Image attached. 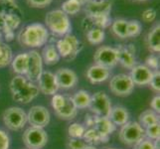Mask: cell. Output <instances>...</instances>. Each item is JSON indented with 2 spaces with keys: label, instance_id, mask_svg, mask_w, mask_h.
I'll use <instances>...</instances> for the list:
<instances>
[{
  "label": "cell",
  "instance_id": "6da1fadb",
  "mask_svg": "<svg viewBox=\"0 0 160 149\" xmlns=\"http://www.w3.org/2000/svg\"><path fill=\"white\" fill-rule=\"evenodd\" d=\"M10 92L12 98L19 103L27 104L39 96L38 86L29 81L25 76L16 75L10 82Z\"/></svg>",
  "mask_w": 160,
  "mask_h": 149
},
{
  "label": "cell",
  "instance_id": "7a4b0ae2",
  "mask_svg": "<svg viewBox=\"0 0 160 149\" xmlns=\"http://www.w3.org/2000/svg\"><path fill=\"white\" fill-rule=\"evenodd\" d=\"M18 41L22 46L28 48H40L49 41V31L40 23H32L25 26L18 35Z\"/></svg>",
  "mask_w": 160,
  "mask_h": 149
},
{
  "label": "cell",
  "instance_id": "3957f363",
  "mask_svg": "<svg viewBox=\"0 0 160 149\" xmlns=\"http://www.w3.org/2000/svg\"><path fill=\"white\" fill-rule=\"evenodd\" d=\"M45 24L46 28L57 36L64 37L70 34L72 31V24L69 16L61 9L49 11L45 17Z\"/></svg>",
  "mask_w": 160,
  "mask_h": 149
},
{
  "label": "cell",
  "instance_id": "277c9868",
  "mask_svg": "<svg viewBox=\"0 0 160 149\" xmlns=\"http://www.w3.org/2000/svg\"><path fill=\"white\" fill-rule=\"evenodd\" d=\"M118 137L124 145L134 148L141 140L145 138L144 128L137 121H128L121 126Z\"/></svg>",
  "mask_w": 160,
  "mask_h": 149
},
{
  "label": "cell",
  "instance_id": "5b68a950",
  "mask_svg": "<svg viewBox=\"0 0 160 149\" xmlns=\"http://www.w3.org/2000/svg\"><path fill=\"white\" fill-rule=\"evenodd\" d=\"M55 46L57 48L60 57L68 61L74 60L82 48L80 40L71 33L64 36L62 39L58 40Z\"/></svg>",
  "mask_w": 160,
  "mask_h": 149
},
{
  "label": "cell",
  "instance_id": "8992f818",
  "mask_svg": "<svg viewBox=\"0 0 160 149\" xmlns=\"http://www.w3.org/2000/svg\"><path fill=\"white\" fill-rule=\"evenodd\" d=\"M3 123L12 131H19L27 123V112L19 107H11L4 110L2 115Z\"/></svg>",
  "mask_w": 160,
  "mask_h": 149
},
{
  "label": "cell",
  "instance_id": "52a82bcc",
  "mask_svg": "<svg viewBox=\"0 0 160 149\" xmlns=\"http://www.w3.org/2000/svg\"><path fill=\"white\" fill-rule=\"evenodd\" d=\"M22 140L27 149H43L48 143V134L44 128L30 126L24 131Z\"/></svg>",
  "mask_w": 160,
  "mask_h": 149
},
{
  "label": "cell",
  "instance_id": "ba28073f",
  "mask_svg": "<svg viewBox=\"0 0 160 149\" xmlns=\"http://www.w3.org/2000/svg\"><path fill=\"white\" fill-rule=\"evenodd\" d=\"M134 84L128 74L114 75L109 81V91L114 96L125 97L130 96L134 90Z\"/></svg>",
  "mask_w": 160,
  "mask_h": 149
},
{
  "label": "cell",
  "instance_id": "9c48e42d",
  "mask_svg": "<svg viewBox=\"0 0 160 149\" xmlns=\"http://www.w3.org/2000/svg\"><path fill=\"white\" fill-rule=\"evenodd\" d=\"M89 108L92 113L97 117H108L112 108V101L104 92H97L92 96V102Z\"/></svg>",
  "mask_w": 160,
  "mask_h": 149
},
{
  "label": "cell",
  "instance_id": "30bf717a",
  "mask_svg": "<svg viewBox=\"0 0 160 149\" xmlns=\"http://www.w3.org/2000/svg\"><path fill=\"white\" fill-rule=\"evenodd\" d=\"M95 64L112 69L118 64V56L117 48L109 46H102L98 48L93 55Z\"/></svg>",
  "mask_w": 160,
  "mask_h": 149
},
{
  "label": "cell",
  "instance_id": "8fae6325",
  "mask_svg": "<svg viewBox=\"0 0 160 149\" xmlns=\"http://www.w3.org/2000/svg\"><path fill=\"white\" fill-rule=\"evenodd\" d=\"M50 112L43 106L32 107L27 112V122L34 127L44 128L50 123Z\"/></svg>",
  "mask_w": 160,
  "mask_h": 149
},
{
  "label": "cell",
  "instance_id": "7c38bea8",
  "mask_svg": "<svg viewBox=\"0 0 160 149\" xmlns=\"http://www.w3.org/2000/svg\"><path fill=\"white\" fill-rule=\"evenodd\" d=\"M28 53V69L25 77L33 82H37L44 72L43 60L41 54L36 50H31Z\"/></svg>",
  "mask_w": 160,
  "mask_h": 149
},
{
  "label": "cell",
  "instance_id": "4fadbf2b",
  "mask_svg": "<svg viewBox=\"0 0 160 149\" xmlns=\"http://www.w3.org/2000/svg\"><path fill=\"white\" fill-rule=\"evenodd\" d=\"M55 78L59 90H71L78 84V76L73 70L68 68L59 69L55 73Z\"/></svg>",
  "mask_w": 160,
  "mask_h": 149
},
{
  "label": "cell",
  "instance_id": "5bb4252c",
  "mask_svg": "<svg viewBox=\"0 0 160 149\" xmlns=\"http://www.w3.org/2000/svg\"><path fill=\"white\" fill-rule=\"evenodd\" d=\"M37 86L40 92L46 96H54L59 91L55 74L50 71L43 72L40 79L37 82Z\"/></svg>",
  "mask_w": 160,
  "mask_h": 149
},
{
  "label": "cell",
  "instance_id": "9a60e30c",
  "mask_svg": "<svg viewBox=\"0 0 160 149\" xmlns=\"http://www.w3.org/2000/svg\"><path fill=\"white\" fill-rule=\"evenodd\" d=\"M129 76L134 86L144 87L149 85L153 76V71L145 65H135L130 70Z\"/></svg>",
  "mask_w": 160,
  "mask_h": 149
},
{
  "label": "cell",
  "instance_id": "2e32d148",
  "mask_svg": "<svg viewBox=\"0 0 160 149\" xmlns=\"http://www.w3.org/2000/svg\"><path fill=\"white\" fill-rule=\"evenodd\" d=\"M117 48L118 63L125 69L131 70L136 65L135 47L132 44L129 45H118Z\"/></svg>",
  "mask_w": 160,
  "mask_h": 149
},
{
  "label": "cell",
  "instance_id": "e0dca14e",
  "mask_svg": "<svg viewBox=\"0 0 160 149\" xmlns=\"http://www.w3.org/2000/svg\"><path fill=\"white\" fill-rule=\"evenodd\" d=\"M87 79L92 85L102 84L110 77V69L102 67L101 65H92L87 70Z\"/></svg>",
  "mask_w": 160,
  "mask_h": 149
},
{
  "label": "cell",
  "instance_id": "ac0fdd59",
  "mask_svg": "<svg viewBox=\"0 0 160 149\" xmlns=\"http://www.w3.org/2000/svg\"><path fill=\"white\" fill-rule=\"evenodd\" d=\"M112 2L109 0H91L85 5V12L89 16L109 15Z\"/></svg>",
  "mask_w": 160,
  "mask_h": 149
},
{
  "label": "cell",
  "instance_id": "d6986e66",
  "mask_svg": "<svg viewBox=\"0 0 160 149\" xmlns=\"http://www.w3.org/2000/svg\"><path fill=\"white\" fill-rule=\"evenodd\" d=\"M112 18L110 15H100V16H89L87 15L82 22V29L89 31L92 28L106 29L112 25Z\"/></svg>",
  "mask_w": 160,
  "mask_h": 149
},
{
  "label": "cell",
  "instance_id": "ffe728a7",
  "mask_svg": "<svg viewBox=\"0 0 160 149\" xmlns=\"http://www.w3.org/2000/svg\"><path fill=\"white\" fill-rule=\"evenodd\" d=\"M93 128L102 136V143H107L109 139V136L117 129V126L110 121L108 117H101L96 115V122Z\"/></svg>",
  "mask_w": 160,
  "mask_h": 149
},
{
  "label": "cell",
  "instance_id": "44dd1931",
  "mask_svg": "<svg viewBox=\"0 0 160 149\" xmlns=\"http://www.w3.org/2000/svg\"><path fill=\"white\" fill-rule=\"evenodd\" d=\"M108 118L115 126H122L129 121V112L124 107L114 106L112 108Z\"/></svg>",
  "mask_w": 160,
  "mask_h": 149
},
{
  "label": "cell",
  "instance_id": "7402d4cb",
  "mask_svg": "<svg viewBox=\"0 0 160 149\" xmlns=\"http://www.w3.org/2000/svg\"><path fill=\"white\" fill-rule=\"evenodd\" d=\"M78 108L75 107V104L72 101V97H69V96H66V103L65 106L57 110V112H55L56 115L61 118V119H64V120H73L75 119V117H77V114H78Z\"/></svg>",
  "mask_w": 160,
  "mask_h": 149
},
{
  "label": "cell",
  "instance_id": "603a6c76",
  "mask_svg": "<svg viewBox=\"0 0 160 149\" xmlns=\"http://www.w3.org/2000/svg\"><path fill=\"white\" fill-rule=\"evenodd\" d=\"M147 48L153 53L160 52V24L154 25L146 36Z\"/></svg>",
  "mask_w": 160,
  "mask_h": 149
},
{
  "label": "cell",
  "instance_id": "cb8c5ba5",
  "mask_svg": "<svg viewBox=\"0 0 160 149\" xmlns=\"http://www.w3.org/2000/svg\"><path fill=\"white\" fill-rule=\"evenodd\" d=\"M41 57L43 60V63H45L48 66L56 65L61 59L60 55L57 51V48L54 44H48V45L44 46Z\"/></svg>",
  "mask_w": 160,
  "mask_h": 149
},
{
  "label": "cell",
  "instance_id": "d4e9b609",
  "mask_svg": "<svg viewBox=\"0 0 160 149\" xmlns=\"http://www.w3.org/2000/svg\"><path fill=\"white\" fill-rule=\"evenodd\" d=\"M11 67L16 75L25 76L28 69V53H21L13 58Z\"/></svg>",
  "mask_w": 160,
  "mask_h": 149
},
{
  "label": "cell",
  "instance_id": "484cf974",
  "mask_svg": "<svg viewBox=\"0 0 160 149\" xmlns=\"http://www.w3.org/2000/svg\"><path fill=\"white\" fill-rule=\"evenodd\" d=\"M72 97L75 107L78 109H86L89 108L92 102V95L85 90L78 91Z\"/></svg>",
  "mask_w": 160,
  "mask_h": 149
},
{
  "label": "cell",
  "instance_id": "4316f807",
  "mask_svg": "<svg viewBox=\"0 0 160 149\" xmlns=\"http://www.w3.org/2000/svg\"><path fill=\"white\" fill-rule=\"evenodd\" d=\"M143 128L153 125L155 123H159V113L155 112L152 109H146L139 114L138 121H137Z\"/></svg>",
  "mask_w": 160,
  "mask_h": 149
},
{
  "label": "cell",
  "instance_id": "83f0119b",
  "mask_svg": "<svg viewBox=\"0 0 160 149\" xmlns=\"http://www.w3.org/2000/svg\"><path fill=\"white\" fill-rule=\"evenodd\" d=\"M128 21L119 18V19H115L112 22V31L113 34L120 38V39H126L128 38Z\"/></svg>",
  "mask_w": 160,
  "mask_h": 149
},
{
  "label": "cell",
  "instance_id": "f1b7e54d",
  "mask_svg": "<svg viewBox=\"0 0 160 149\" xmlns=\"http://www.w3.org/2000/svg\"><path fill=\"white\" fill-rule=\"evenodd\" d=\"M13 60V52L12 49L7 44L2 43L0 44V69L6 68Z\"/></svg>",
  "mask_w": 160,
  "mask_h": 149
},
{
  "label": "cell",
  "instance_id": "f546056e",
  "mask_svg": "<svg viewBox=\"0 0 160 149\" xmlns=\"http://www.w3.org/2000/svg\"><path fill=\"white\" fill-rule=\"evenodd\" d=\"M106 33L102 29L100 28H92L87 31V39L92 45H100L104 40Z\"/></svg>",
  "mask_w": 160,
  "mask_h": 149
},
{
  "label": "cell",
  "instance_id": "4dcf8cb0",
  "mask_svg": "<svg viewBox=\"0 0 160 149\" xmlns=\"http://www.w3.org/2000/svg\"><path fill=\"white\" fill-rule=\"evenodd\" d=\"M82 139L85 140V142L88 145H92V146H96L98 144L102 143V136L93 127L86 129L85 134L82 136Z\"/></svg>",
  "mask_w": 160,
  "mask_h": 149
},
{
  "label": "cell",
  "instance_id": "1f68e13d",
  "mask_svg": "<svg viewBox=\"0 0 160 149\" xmlns=\"http://www.w3.org/2000/svg\"><path fill=\"white\" fill-rule=\"evenodd\" d=\"M4 13V18H5V28L14 31L17 29L20 23H21V18L16 12H3Z\"/></svg>",
  "mask_w": 160,
  "mask_h": 149
},
{
  "label": "cell",
  "instance_id": "d6a6232c",
  "mask_svg": "<svg viewBox=\"0 0 160 149\" xmlns=\"http://www.w3.org/2000/svg\"><path fill=\"white\" fill-rule=\"evenodd\" d=\"M81 9H82V5L78 0H66L62 4V8H61V10L65 12L68 16L79 13Z\"/></svg>",
  "mask_w": 160,
  "mask_h": 149
},
{
  "label": "cell",
  "instance_id": "836d02e7",
  "mask_svg": "<svg viewBox=\"0 0 160 149\" xmlns=\"http://www.w3.org/2000/svg\"><path fill=\"white\" fill-rule=\"evenodd\" d=\"M86 126L79 122L71 123L68 127V134L70 138H82L85 134Z\"/></svg>",
  "mask_w": 160,
  "mask_h": 149
},
{
  "label": "cell",
  "instance_id": "e575fe53",
  "mask_svg": "<svg viewBox=\"0 0 160 149\" xmlns=\"http://www.w3.org/2000/svg\"><path fill=\"white\" fill-rule=\"evenodd\" d=\"M142 30L141 23L137 20H130L128 21V38H133L137 37Z\"/></svg>",
  "mask_w": 160,
  "mask_h": 149
},
{
  "label": "cell",
  "instance_id": "d590c367",
  "mask_svg": "<svg viewBox=\"0 0 160 149\" xmlns=\"http://www.w3.org/2000/svg\"><path fill=\"white\" fill-rule=\"evenodd\" d=\"M145 137L151 140H157L160 137V123H155L144 128Z\"/></svg>",
  "mask_w": 160,
  "mask_h": 149
},
{
  "label": "cell",
  "instance_id": "8d00e7d4",
  "mask_svg": "<svg viewBox=\"0 0 160 149\" xmlns=\"http://www.w3.org/2000/svg\"><path fill=\"white\" fill-rule=\"evenodd\" d=\"M66 146L67 149H85L88 144L82 138H69Z\"/></svg>",
  "mask_w": 160,
  "mask_h": 149
},
{
  "label": "cell",
  "instance_id": "74e56055",
  "mask_svg": "<svg viewBox=\"0 0 160 149\" xmlns=\"http://www.w3.org/2000/svg\"><path fill=\"white\" fill-rule=\"evenodd\" d=\"M65 103H66V96L60 95V93H56V95L52 96L51 104L55 112L62 108L65 106Z\"/></svg>",
  "mask_w": 160,
  "mask_h": 149
},
{
  "label": "cell",
  "instance_id": "f35d334b",
  "mask_svg": "<svg viewBox=\"0 0 160 149\" xmlns=\"http://www.w3.org/2000/svg\"><path fill=\"white\" fill-rule=\"evenodd\" d=\"M145 66L152 71L159 70V57L155 54H150L145 60Z\"/></svg>",
  "mask_w": 160,
  "mask_h": 149
},
{
  "label": "cell",
  "instance_id": "ab89813d",
  "mask_svg": "<svg viewBox=\"0 0 160 149\" xmlns=\"http://www.w3.org/2000/svg\"><path fill=\"white\" fill-rule=\"evenodd\" d=\"M149 86L154 92L159 93V92H160V72H159V70L153 71V76H152V79L149 82Z\"/></svg>",
  "mask_w": 160,
  "mask_h": 149
},
{
  "label": "cell",
  "instance_id": "60d3db41",
  "mask_svg": "<svg viewBox=\"0 0 160 149\" xmlns=\"http://www.w3.org/2000/svg\"><path fill=\"white\" fill-rule=\"evenodd\" d=\"M156 10L153 9V8H148L145 9L144 11L142 12V21L143 22H146V23H150V22H153L154 20L156 19Z\"/></svg>",
  "mask_w": 160,
  "mask_h": 149
},
{
  "label": "cell",
  "instance_id": "b9f144b4",
  "mask_svg": "<svg viewBox=\"0 0 160 149\" xmlns=\"http://www.w3.org/2000/svg\"><path fill=\"white\" fill-rule=\"evenodd\" d=\"M10 148V137L6 131L0 129V149Z\"/></svg>",
  "mask_w": 160,
  "mask_h": 149
},
{
  "label": "cell",
  "instance_id": "7bdbcfd3",
  "mask_svg": "<svg viewBox=\"0 0 160 149\" xmlns=\"http://www.w3.org/2000/svg\"><path fill=\"white\" fill-rule=\"evenodd\" d=\"M53 0H27V3L33 8H44L50 5Z\"/></svg>",
  "mask_w": 160,
  "mask_h": 149
},
{
  "label": "cell",
  "instance_id": "ee69618b",
  "mask_svg": "<svg viewBox=\"0 0 160 149\" xmlns=\"http://www.w3.org/2000/svg\"><path fill=\"white\" fill-rule=\"evenodd\" d=\"M134 149H156L155 148V143H154V140L145 138L141 140L138 144H137Z\"/></svg>",
  "mask_w": 160,
  "mask_h": 149
},
{
  "label": "cell",
  "instance_id": "f6af8a7d",
  "mask_svg": "<svg viewBox=\"0 0 160 149\" xmlns=\"http://www.w3.org/2000/svg\"><path fill=\"white\" fill-rule=\"evenodd\" d=\"M150 107L155 112H157V113L160 112V96H159V93H158V95H156L155 97H154L151 99V102H150Z\"/></svg>",
  "mask_w": 160,
  "mask_h": 149
},
{
  "label": "cell",
  "instance_id": "bcb514c9",
  "mask_svg": "<svg viewBox=\"0 0 160 149\" xmlns=\"http://www.w3.org/2000/svg\"><path fill=\"white\" fill-rule=\"evenodd\" d=\"M96 122V115L95 114H87L85 117V126L86 128H92Z\"/></svg>",
  "mask_w": 160,
  "mask_h": 149
},
{
  "label": "cell",
  "instance_id": "7dc6e473",
  "mask_svg": "<svg viewBox=\"0 0 160 149\" xmlns=\"http://www.w3.org/2000/svg\"><path fill=\"white\" fill-rule=\"evenodd\" d=\"M1 33L3 34L5 40H6L7 42H10V41H12L14 39V31H12V30H9V29L5 28Z\"/></svg>",
  "mask_w": 160,
  "mask_h": 149
},
{
  "label": "cell",
  "instance_id": "c3c4849f",
  "mask_svg": "<svg viewBox=\"0 0 160 149\" xmlns=\"http://www.w3.org/2000/svg\"><path fill=\"white\" fill-rule=\"evenodd\" d=\"M5 29V18L4 13L2 11H0V32H2Z\"/></svg>",
  "mask_w": 160,
  "mask_h": 149
},
{
  "label": "cell",
  "instance_id": "681fc988",
  "mask_svg": "<svg viewBox=\"0 0 160 149\" xmlns=\"http://www.w3.org/2000/svg\"><path fill=\"white\" fill-rule=\"evenodd\" d=\"M78 1L81 3V5H82H82H86L88 2H89V1H91V0H78Z\"/></svg>",
  "mask_w": 160,
  "mask_h": 149
},
{
  "label": "cell",
  "instance_id": "f907efd6",
  "mask_svg": "<svg viewBox=\"0 0 160 149\" xmlns=\"http://www.w3.org/2000/svg\"><path fill=\"white\" fill-rule=\"evenodd\" d=\"M85 149H98L96 146H92V145H88Z\"/></svg>",
  "mask_w": 160,
  "mask_h": 149
},
{
  "label": "cell",
  "instance_id": "816d5d0a",
  "mask_svg": "<svg viewBox=\"0 0 160 149\" xmlns=\"http://www.w3.org/2000/svg\"><path fill=\"white\" fill-rule=\"evenodd\" d=\"M0 1H2V2H13L14 0H0Z\"/></svg>",
  "mask_w": 160,
  "mask_h": 149
},
{
  "label": "cell",
  "instance_id": "f5cc1de1",
  "mask_svg": "<svg viewBox=\"0 0 160 149\" xmlns=\"http://www.w3.org/2000/svg\"><path fill=\"white\" fill-rule=\"evenodd\" d=\"M136 1H140V2H143V1H147V0H136Z\"/></svg>",
  "mask_w": 160,
  "mask_h": 149
},
{
  "label": "cell",
  "instance_id": "db71d44e",
  "mask_svg": "<svg viewBox=\"0 0 160 149\" xmlns=\"http://www.w3.org/2000/svg\"><path fill=\"white\" fill-rule=\"evenodd\" d=\"M0 37H1V33H0ZM0 44H1V40H0Z\"/></svg>",
  "mask_w": 160,
  "mask_h": 149
},
{
  "label": "cell",
  "instance_id": "11a10c76",
  "mask_svg": "<svg viewBox=\"0 0 160 149\" xmlns=\"http://www.w3.org/2000/svg\"><path fill=\"white\" fill-rule=\"evenodd\" d=\"M107 149H117V148H107Z\"/></svg>",
  "mask_w": 160,
  "mask_h": 149
},
{
  "label": "cell",
  "instance_id": "9f6ffc18",
  "mask_svg": "<svg viewBox=\"0 0 160 149\" xmlns=\"http://www.w3.org/2000/svg\"><path fill=\"white\" fill-rule=\"evenodd\" d=\"M133 149H134V148H133Z\"/></svg>",
  "mask_w": 160,
  "mask_h": 149
},
{
  "label": "cell",
  "instance_id": "6f0895ef",
  "mask_svg": "<svg viewBox=\"0 0 160 149\" xmlns=\"http://www.w3.org/2000/svg\"><path fill=\"white\" fill-rule=\"evenodd\" d=\"M26 149H27V148H26Z\"/></svg>",
  "mask_w": 160,
  "mask_h": 149
}]
</instances>
